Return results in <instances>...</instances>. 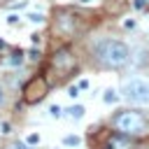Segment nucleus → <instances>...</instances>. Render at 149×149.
<instances>
[{
    "label": "nucleus",
    "mask_w": 149,
    "mask_h": 149,
    "mask_svg": "<svg viewBox=\"0 0 149 149\" xmlns=\"http://www.w3.org/2000/svg\"><path fill=\"white\" fill-rule=\"evenodd\" d=\"M95 61L105 68H123L130 61V49L126 42L114 40V37H100L98 42H93L91 47Z\"/></svg>",
    "instance_id": "nucleus-1"
},
{
    "label": "nucleus",
    "mask_w": 149,
    "mask_h": 149,
    "mask_svg": "<svg viewBox=\"0 0 149 149\" xmlns=\"http://www.w3.org/2000/svg\"><path fill=\"white\" fill-rule=\"evenodd\" d=\"M114 128L121 133V135H142L147 133V121L140 112H133V109H126V112H119L114 116Z\"/></svg>",
    "instance_id": "nucleus-2"
},
{
    "label": "nucleus",
    "mask_w": 149,
    "mask_h": 149,
    "mask_svg": "<svg viewBox=\"0 0 149 149\" xmlns=\"http://www.w3.org/2000/svg\"><path fill=\"white\" fill-rule=\"evenodd\" d=\"M121 93L128 102L133 105H149V79H142V77H130L123 81L121 86Z\"/></svg>",
    "instance_id": "nucleus-3"
},
{
    "label": "nucleus",
    "mask_w": 149,
    "mask_h": 149,
    "mask_svg": "<svg viewBox=\"0 0 149 149\" xmlns=\"http://www.w3.org/2000/svg\"><path fill=\"white\" fill-rule=\"evenodd\" d=\"M49 68H51L54 72H58L61 77H68V74L77 68V56L72 54V49L61 47V49L54 51V56H51V61H49Z\"/></svg>",
    "instance_id": "nucleus-4"
},
{
    "label": "nucleus",
    "mask_w": 149,
    "mask_h": 149,
    "mask_svg": "<svg viewBox=\"0 0 149 149\" xmlns=\"http://www.w3.org/2000/svg\"><path fill=\"white\" fill-rule=\"evenodd\" d=\"M47 91H49L47 77H44V74H35V77H30V79L26 81V86H23V100H26L28 105H35V102H40V100L47 95Z\"/></svg>",
    "instance_id": "nucleus-5"
},
{
    "label": "nucleus",
    "mask_w": 149,
    "mask_h": 149,
    "mask_svg": "<svg viewBox=\"0 0 149 149\" xmlns=\"http://www.w3.org/2000/svg\"><path fill=\"white\" fill-rule=\"evenodd\" d=\"M54 30L63 37H72L74 30H77V16L70 14V12H61L56 16V23H54Z\"/></svg>",
    "instance_id": "nucleus-6"
},
{
    "label": "nucleus",
    "mask_w": 149,
    "mask_h": 149,
    "mask_svg": "<svg viewBox=\"0 0 149 149\" xmlns=\"http://www.w3.org/2000/svg\"><path fill=\"white\" fill-rule=\"evenodd\" d=\"M65 112H68L72 119H81V116H84V107H81V105H72V107L65 109Z\"/></svg>",
    "instance_id": "nucleus-7"
},
{
    "label": "nucleus",
    "mask_w": 149,
    "mask_h": 149,
    "mask_svg": "<svg viewBox=\"0 0 149 149\" xmlns=\"http://www.w3.org/2000/svg\"><path fill=\"white\" fill-rule=\"evenodd\" d=\"M7 63H9V65H21V63H23V54H21V51L16 49V51L12 54V58H9Z\"/></svg>",
    "instance_id": "nucleus-8"
},
{
    "label": "nucleus",
    "mask_w": 149,
    "mask_h": 149,
    "mask_svg": "<svg viewBox=\"0 0 149 149\" xmlns=\"http://www.w3.org/2000/svg\"><path fill=\"white\" fill-rule=\"evenodd\" d=\"M26 19H28L30 23H44V16H42V14H37V12H30Z\"/></svg>",
    "instance_id": "nucleus-9"
},
{
    "label": "nucleus",
    "mask_w": 149,
    "mask_h": 149,
    "mask_svg": "<svg viewBox=\"0 0 149 149\" xmlns=\"http://www.w3.org/2000/svg\"><path fill=\"white\" fill-rule=\"evenodd\" d=\"M102 98H105V102H116V98H119V95H116V91H112V88H109V91H105V95H102Z\"/></svg>",
    "instance_id": "nucleus-10"
},
{
    "label": "nucleus",
    "mask_w": 149,
    "mask_h": 149,
    "mask_svg": "<svg viewBox=\"0 0 149 149\" xmlns=\"http://www.w3.org/2000/svg\"><path fill=\"white\" fill-rule=\"evenodd\" d=\"M63 144H68V147H74V144H79V137H77V135H68V137L63 140Z\"/></svg>",
    "instance_id": "nucleus-11"
},
{
    "label": "nucleus",
    "mask_w": 149,
    "mask_h": 149,
    "mask_svg": "<svg viewBox=\"0 0 149 149\" xmlns=\"http://www.w3.org/2000/svg\"><path fill=\"white\" fill-rule=\"evenodd\" d=\"M28 58H30V61H40V51H37V49H30V51H28Z\"/></svg>",
    "instance_id": "nucleus-12"
},
{
    "label": "nucleus",
    "mask_w": 149,
    "mask_h": 149,
    "mask_svg": "<svg viewBox=\"0 0 149 149\" xmlns=\"http://www.w3.org/2000/svg\"><path fill=\"white\" fill-rule=\"evenodd\" d=\"M68 95H70V98H77V95H79V86H70V88H68Z\"/></svg>",
    "instance_id": "nucleus-13"
},
{
    "label": "nucleus",
    "mask_w": 149,
    "mask_h": 149,
    "mask_svg": "<svg viewBox=\"0 0 149 149\" xmlns=\"http://www.w3.org/2000/svg\"><path fill=\"white\" fill-rule=\"evenodd\" d=\"M49 114H51V116H61V107H58V105H51V107H49Z\"/></svg>",
    "instance_id": "nucleus-14"
},
{
    "label": "nucleus",
    "mask_w": 149,
    "mask_h": 149,
    "mask_svg": "<svg viewBox=\"0 0 149 149\" xmlns=\"http://www.w3.org/2000/svg\"><path fill=\"white\" fill-rule=\"evenodd\" d=\"M26 142H28V144H37V142H40V135H37V133H33V135H28V140H26Z\"/></svg>",
    "instance_id": "nucleus-15"
},
{
    "label": "nucleus",
    "mask_w": 149,
    "mask_h": 149,
    "mask_svg": "<svg viewBox=\"0 0 149 149\" xmlns=\"http://www.w3.org/2000/svg\"><path fill=\"white\" fill-rule=\"evenodd\" d=\"M7 23H19V16H16V14H9V19H7Z\"/></svg>",
    "instance_id": "nucleus-16"
},
{
    "label": "nucleus",
    "mask_w": 149,
    "mask_h": 149,
    "mask_svg": "<svg viewBox=\"0 0 149 149\" xmlns=\"http://www.w3.org/2000/svg\"><path fill=\"white\" fill-rule=\"evenodd\" d=\"M14 149H30V147H28V142H26V144H23V142H16Z\"/></svg>",
    "instance_id": "nucleus-17"
},
{
    "label": "nucleus",
    "mask_w": 149,
    "mask_h": 149,
    "mask_svg": "<svg viewBox=\"0 0 149 149\" xmlns=\"http://www.w3.org/2000/svg\"><path fill=\"white\" fill-rule=\"evenodd\" d=\"M5 105V88H2V84H0V107Z\"/></svg>",
    "instance_id": "nucleus-18"
},
{
    "label": "nucleus",
    "mask_w": 149,
    "mask_h": 149,
    "mask_svg": "<svg viewBox=\"0 0 149 149\" xmlns=\"http://www.w3.org/2000/svg\"><path fill=\"white\" fill-rule=\"evenodd\" d=\"M0 49H5V42H2V40H0Z\"/></svg>",
    "instance_id": "nucleus-19"
},
{
    "label": "nucleus",
    "mask_w": 149,
    "mask_h": 149,
    "mask_svg": "<svg viewBox=\"0 0 149 149\" xmlns=\"http://www.w3.org/2000/svg\"><path fill=\"white\" fill-rule=\"evenodd\" d=\"M79 2H84V5H86V2H93V0H79Z\"/></svg>",
    "instance_id": "nucleus-20"
}]
</instances>
